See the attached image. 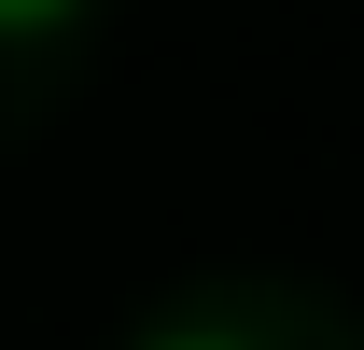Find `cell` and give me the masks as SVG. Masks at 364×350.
<instances>
[{
	"mask_svg": "<svg viewBox=\"0 0 364 350\" xmlns=\"http://www.w3.org/2000/svg\"><path fill=\"white\" fill-rule=\"evenodd\" d=\"M85 0H0V43H43V28H70Z\"/></svg>",
	"mask_w": 364,
	"mask_h": 350,
	"instance_id": "obj_1",
	"label": "cell"
},
{
	"mask_svg": "<svg viewBox=\"0 0 364 350\" xmlns=\"http://www.w3.org/2000/svg\"><path fill=\"white\" fill-rule=\"evenodd\" d=\"M140 350H252V336H225V322H168V336H140Z\"/></svg>",
	"mask_w": 364,
	"mask_h": 350,
	"instance_id": "obj_2",
	"label": "cell"
}]
</instances>
